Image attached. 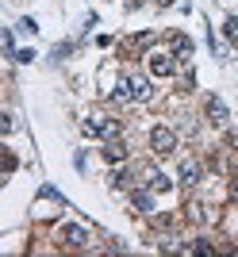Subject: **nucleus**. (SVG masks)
Returning <instances> with one entry per match:
<instances>
[{
  "mask_svg": "<svg viewBox=\"0 0 238 257\" xmlns=\"http://www.w3.org/2000/svg\"><path fill=\"white\" fill-rule=\"evenodd\" d=\"M111 96H115L119 104H146V100L154 96V88H150V81H146L142 73H131V77H123V81L115 85Z\"/></svg>",
  "mask_w": 238,
  "mask_h": 257,
  "instance_id": "f257e3e1",
  "label": "nucleus"
},
{
  "mask_svg": "<svg viewBox=\"0 0 238 257\" xmlns=\"http://www.w3.org/2000/svg\"><path fill=\"white\" fill-rule=\"evenodd\" d=\"M85 135H88V139L111 142V139H119V135H123V123H119V119H111V115H88V119H85Z\"/></svg>",
  "mask_w": 238,
  "mask_h": 257,
  "instance_id": "f03ea898",
  "label": "nucleus"
},
{
  "mask_svg": "<svg viewBox=\"0 0 238 257\" xmlns=\"http://www.w3.org/2000/svg\"><path fill=\"white\" fill-rule=\"evenodd\" d=\"M150 150L158 154V158H169V154L177 150V131L173 127H154L150 131Z\"/></svg>",
  "mask_w": 238,
  "mask_h": 257,
  "instance_id": "7ed1b4c3",
  "label": "nucleus"
},
{
  "mask_svg": "<svg viewBox=\"0 0 238 257\" xmlns=\"http://www.w3.org/2000/svg\"><path fill=\"white\" fill-rule=\"evenodd\" d=\"M58 238H62V246H69V249H85L88 246V230L85 226H62Z\"/></svg>",
  "mask_w": 238,
  "mask_h": 257,
  "instance_id": "20e7f679",
  "label": "nucleus"
},
{
  "mask_svg": "<svg viewBox=\"0 0 238 257\" xmlns=\"http://www.w3.org/2000/svg\"><path fill=\"white\" fill-rule=\"evenodd\" d=\"M150 73L154 77H173L177 73V54H150Z\"/></svg>",
  "mask_w": 238,
  "mask_h": 257,
  "instance_id": "39448f33",
  "label": "nucleus"
},
{
  "mask_svg": "<svg viewBox=\"0 0 238 257\" xmlns=\"http://www.w3.org/2000/svg\"><path fill=\"white\" fill-rule=\"evenodd\" d=\"M131 204L139 207L142 215L154 211V188H131Z\"/></svg>",
  "mask_w": 238,
  "mask_h": 257,
  "instance_id": "423d86ee",
  "label": "nucleus"
},
{
  "mask_svg": "<svg viewBox=\"0 0 238 257\" xmlns=\"http://www.w3.org/2000/svg\"><path fill=\"white\" fill-rule=\"evenodd\" d=\"M104 161H111V165H123V161H127V146H123L119 139L104 142Z\"/></svg>",
  "mask_w": 238,
  "mask_h": 257,
  "instance_id": "0eeeda50",
  "label": "nucleus"
},
{
  "mask_svg": "<svg viewBox=\"0 0 238 257\" xmlns=\"http://www.w3.org/2000/svg\"><path fill=\"white\" fill-rule=\"evenodd\" d=\"M200 177H204V169H200V161H192V158H188V161H181V181L188 184V188H192V184L200 181Z\"/></svg>",
  "mask_w": 238,
  "mask_h": 257,
  "instance_id": "6e6552de",
  "label": "nucleus"
},
{
  "mask_svg": "<svg viewBox=\"0 0 238 257\" xmlns=\"http://www.w3.org/2000/svg\"><path fill=\"white\" fill-rule=\"evenodd\" d=\"M207 119H211L215 127H223V123H227V104L211 96V100H207Z\"/></svg>",
  "mask_w": 238,
  "mask_h": 257,
  "instance_id": "1a4fd4ad",
  "label": "nucleus"
},
{
  "mask_svg": "<svg viewBox=\"0 0 238 257\" xmlns=\"http://www.w3.org/2000/svg\"><path fill=\"white\" fill-rule=\"evenodd\" d=\"M146 188H154V192H169V188H173V181H169V177H165V173H146Z\"/></svg>",
  "mask_w": 238,
  "mask_h": 257,
  "instance_id": "9d476101",
  "label": "nucleus"
},
{
  "mask_svg": "<svg viewBox=\"0 0 238 257\" xmlns=\"http://www.w3.org/2000/svg\"><path fill=\"white\" fill-rule=\"evenodd\" d=\"M188 219H192V223H215V211L207 204H192L188 207Z\"/></svg>",
  "mask_w": 238,
  "mask_h": 257,
  "instance_id": "9b49d317",
  "label": "nucleus"
},
{
  "mask_svg": "<svg viewBox=\"0 0 238 257\" xmlns=\"http://www.w3.org/2000/svg\"><path fill=\"white\" fill-rule=\"evenodd\" d=\"M173 54H177V62H188V54H192V43H188L184 35H173Z\"/></svg>",
  "mask_w": 238,
  "mask_h": 257,
  "instance_id": "f8f14e48",
  "label": "nucleus"
},
{
  "mask_svg": "<svg viewBox=\"0 0 238 257\" xmlns=\"http://www.w3.org/2000/svg\"><path fill=\"white\" fill-rule=\"evenodd\" d=\"M111 184H115V188H135V169H119L115 177H111Z\"/></svg>",
  "mask_w": 238,
  "mask_h": 257,
  "instance_id": "ddd939ff",
  "label": "nucleus"
},
{
  "mask_svg": "<svg viewBox=\"0 0 238 257\" xmlns=\"http://www.w3.org/2000/svg\"><path fill=\"white\" fill-rule=\"evenodd\" d=\"M223 31H227V39H230V43H238V16H230V20L223 23Z\"/></svg>",
  "mask_w": 238,
  "mask_h": 257,
  "instance_id": "4468645a",
  "label": "nucleus"
},
{
  "mask_svg": "<svg viewBox=\"0 0 238 257\" xmlns=\"http://www.w3.org/2000/svg\"><path fill=\"white\" fill-rule=\"evenodd\" d=\"M188 249H196V253H215V246H211V242H204V238H200V242H192Z\"/></svg>",
  "mask_w": 238,
  "mask_h": 257,
  "instance_id": "2eb2a0df",
  "label": "nucleus"
},
{
  "mask_svg": "<svg viewBox=\"0 0 238 257\" xmlns=\"http://www.w3.org/2000/svg\"><path fill=\"white\" fill-rule=\"evenodd\" d=\"M20 31L23 35H35V31H39V23H35V20H20Z\"/></svg>",
  "mask_w": 238,
  "mask_h": 257,
  "instance_id": "dca6fc26",
  "label": "nucleus"
},
{
  "mask_svg": "<svg viewBox=\"0 0 238 257\" xmlns=\"http://www.w3.org/2000/svg\"><path fill=\"white\" fill-rule=\"evenodd\" d=\"M230 196L238 200V173H234V184H230Z\"/></svg>",
  "mask_w": 238,
  "mask_h": 257,
  "instance_id": "f3484780",
  "label": "nucleus"
},
{
  "mask_svg": "<svg viewBox=\"0 0 238 257\" xmlns=\"http://www.w3.org/2000/svg\"><path fill=\"white\" fill-rule=\"evenodd\" d=\"M158 4H173V0H158Z\"/></svg>",
  "mask_w": 238,
  "mask_h": 257,
  "instance_id": "a211bd4d",
  "label": "nucleus"
}]
</instances>
